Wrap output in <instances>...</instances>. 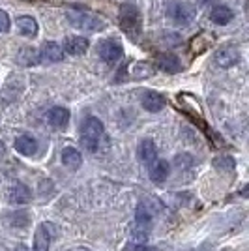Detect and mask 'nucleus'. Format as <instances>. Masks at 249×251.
Returning a JSON list of instances; mask_svg holds the SVG:
<instances>
[{"mask_svg": "<svg viewBox=\"0 0 249 251\" xmlns=\"http://www.w3.org/2000/svg\"><path fill=\"white\" fill-rule=\"evenodd\" d=\"M137 156L143 163H152L154 159H157V147L152 139H143L139 143L137 148Z\"/></svg>", "mask_w": 249, "mask_h": 251, "instance_id": "13", "label": "nucleus"}, {"mask_svg": "<svg viewBox=\"0 0 249 251\" xmlns=\"http://www.w3.org/2000/svg\"><path fill=\"white\" fill-rule=\"evenodd\" d=\"M15 150L23 156H34L38 150V141L32 135H21L15 139Z\"/></svg>", "mask_w": 249, "mask_h": 251, "instance_id": "16", "label": "nucleus"}, {"mask_svg": "<svg viewBox=\"0 0 249 251\" xmlns=\"http://www.w3.org/2000/svg\"><path fill=\"white\" fill-rule=\"evenodd\" d=\"M199 2H200V4H206V2H210V0H199Z\"/></svg>", "mask_w": 249, "mask_h": 251, "instance_id": "30", "label": "nucleus"}, {"mask_svg": "<svg viewBox=\"0 0 249 251\" xmlns=\"http://www.w3.org/2000/svg\"><path fill=\"white\" fill-rule=\"evenodd\" d=\"M72 251H90L88 248H75V250H72Z\"/></svg>", "mask_w": 249, "mask_h": 251, "instance_id": "28", "label": "nucleus"}, {"mask_svg": "<svg viewBox=\"0 0 249 251\" xmlns=\"http://www.w3.org/2000/svg\"><path fill=\"white\" fill-rule=\"evenodd\" d=\"M10 15L4 10H0V32H8L10 30Z\"/></svg>", "mask_w": 249, "mask_h": 251, "instance_id": "24", "label": "nucleus"}, {"mask_svg": "<svg viewBox=\"0 0 249 251\" xmlns=\"http://www.w3.org/2000/svg\"><path fill=\"white\" fill-rule=\"evenodd\" d=\"M156 62H157V68L161 72H165V74H178L182 70V64H180V60H178L173 52H161L157 56Z\"/></svg>", "mask_w": 249, "mask_h": 251, "instance_id": "12", "label": "nucleus"}, {"mask_svg": "<svg viewBox=\"0 0 249 251\" xmlns=\"http://www.w3.org/2000/svg\"><path fill=\"white\" fill-rule=\"evenodd\" d=\"M8 199L13 204H28L32 201V191L28 186H25L21 182H15L8 191Z\"/></svg>", "mask_w": 249, "mask_h": 251, "instance_id": "7", "label": "nucleus"}, {"mask_svg": "<svg viewBox=\"0 0 249 251\" xmlns=\"http://www.w3.org/2000/svg\"><path fill=\"white\" fill-rule=\"evenodd\" d=\"M15 25H17V30H19V34H21V36H25V38H34V36L38 34V23H36V19L28 17V15L19 17Z\"/></svg>", "mask_w": 249, "mask_h": 251, "instance_id": "18", "label": "nucleus"}, {"mask_svg": "<svg viewBox=\"0 0 249 251\" xmlns=\"http://www.w3.org/2000/svg\"><path fill=\"white\" fill-rule=\"evenodd\" d=\"M103 124L100 118L96 116H88L84 120L83 129H81V145L84 147V150L88 152H98L101 137H103Z\"/></svg>", "mask_w": 249, "mask_h": 251, "instance_id": "2", "label": "nucleus"}, {"mask_svg": "<svg viewBox=\"0 0 249 251\" xmlns=\"http://www.w3.org/2000/svg\"><path fill=\"white\" fill-rule=\"evenodd\" d=\"M167 15L178 25H187L195 19V8L182 0H171L167 6Z\"/></svg>", "mask_w": 249, "mask_h": 251, "instance_id": "4", "label": "nucleus"}, {"mask_svg": "<svg viewBox=\"0 0 249 251\" xmlns=\"http://www.w3.org/2000/svg\"><path fill=\"white\" fill-rule=\"evenodd\" d=\"M15 251H32V250L28 248V246H23V244H21V246H17V250H15Z\"/></svg>", "mask_w": 249, "mask_h": 251, "instance_id": "26", "label": "nucleus"}, {"mask_svg": "<svg viewBox=\"0 0 249 251\" xmlns=\"http://www.w3.org/2000/svg\"><path fill=\"white\" fill-rule=\"evenodd\" d=\"M154 75V68L148 62H139L135 64V70H133V77L137 79H143V77H152Z\"/></svg>", "mask_w": 249, "mask_h": 251, "instance_id": "23", "label": "nucleus"}, {"mask_svg": "<svg viewBox=\"0 0 249 251\" xmlns=\"http://www.w3.org/2000/svg\"><path fill=\"white\" fill-rule=\"evenodd\" d=\"M150 221H152V216H150V212L146 210L145 204L141 202V204L137 206V212H135V227H137V229L148 230V227H150Z\"/></svg>", "mask_w": 249, "mask_h": 251, "instance_id": "20", "label": "nucleus"}, {"mask_svg": "<svg viewBox=\"0 0 249 251\" xmlns=\"http://www.w3.org/2000/svg\"><path fill=\"white\" fill-rule=\"evenodd\" d=\"M40 60V52H36L34 49H21V52L17 54V62L21 66H32Z\"/></svg>", "mask_w": 249, "mask_h": 251, "instance_id": "21", "label": "nucleus"}, {"mask_svg": "<svg viewBox=\"0 0 249 251\" xmlns=\"http://www.w3.org/2000/svg\"><path fill=\"white\" fill-rule=\"evenodd\" d=\"M169 173H171V167H169V163H167L165 159H154L150 163V169H148V176L156 184L165 182L167 178H169Z\"/></svg>", "mask_w": 249, "mask_h": 251, "instance_id": "11", "label": "nucleus"}, {"mask_svg": "<svg viewBox=\"0 0 249 251\" xmlns=\"http://www.w3.org/2000/svg\"><path fill=\"white\" fill-rule=\"evenodd\" d=\"M238 60H240V52L232 45H227V47H223V49H219L216 52V64L221 66V68H230V66L238 64Z\"/></svg>", "mask_w": 249, "mask_h": 251, "instance_id": "10", "label": "nucleus"}, {"mask_svg": "<svg viewBox=\"0 0 249 251\" xmlns=\"http://www.w3.org/2000/svg\"><path fill=\"white\" fill-rule=\"evenodd\" d=\"M62 163L70 171H77V169L81 167V163H83V156H81V152L77 148L66 147L62 150Z\"/></svg>", "mask_w": 249, "mask_h": 251, "instance_id": "17", "label": "nucleus"}, {"mask_svg": "<svg viewBox=\"0 0 249 251\" xmlns=\"http://www.w3.org/2000/svg\"><path fill=\"white\" fill-rule=\"evenodd\" d=\"M28 221H30V216L26 212H15V214H10L8 218V223L11 227H26Z\"/></svg>", "mask_w": 249, "mask_h": 251, "instance_id": "22", "label": "nucleus"}, {"mask_svg": "<svg viewBox=\"0 0 249 251\" xmlns=\"http://www.w3.org/2000/svg\"><path fill=\"white\" fill-rule=\"evenodd\" d=\"M40 58L45 60V62H60V60L64 58L62 47L54 42L43 43L42 51H40Z\"/></svg>", "mask_w": 249, "mask_h": 251, "instance_id": "15", "label": "nucleus"}, {"mask_svg": "<svg viewBox=\"0 0 249 251\" xmlns=\"http://www.w3.org/2000/svg\"><path fill=\"white\" fill-rule=\"evenodd\" d=\"M68 21H70V25L75 26V28H79V30H88V32L103 30L105 26H107L103 19H100L96 13L84 10V8H79V6H75V8H72V10L68 11Z\"/></svg>", "mask_w": 249, "mask_h": 251, "instance_id": "1", "label": "nucleus"}, {"mask_svg": "<svg viewBox=\"0 0 249 251\" xmlns=\"http://www.w3.org/2000/svg\"><path fill=\"white\" fill-rule=\"evenodd\" d=\"M232 17H234V13L227 6H216L214 10L210 11V19L216 23V25H221V26L228 25V23L232 21Z\"/></svg>", "mask_w": 249, "mask_h": 251, "instance_id": "19", "label": "nucleus"}, {"mask_svg": "<svg viewBox=\"0 0 249 251\" xmlns=\"http://www.w3.org/2000/svg\"><path fill=\"white\" fill-rule=\"evenodd\" d=\"M143 251H156V250H154V248H150V246H145V248H143Z\"/></svg>", "mask_w": 249, "mask_h": 251, "instance_id": "29", "label": "nucleus"}, {"mask_svg": "<svg viewBox=\"0 0 249 251\" xmlns=\"http://www.w3.org/2000/svg\"><path fill=\"white\" fill-rule=\"evenodd\" d=\"M6 157V147H4V143L0 141V161Z\"/></svg>", "mask_w": 249, "mask_h": 251, "instance_id": "25", "label": "nucleus"}, {"mask_svg": "<svg viewBox=\"0 0 249 251\" xmlns=\"http://www.w3.org/2000/svg\"><path fill=\"white\" fill-rule=\"evenodd\" d=\"M47 122L52 129H64L70 122V111L66 107H52L47 113Z\"/></svg>", "mask_w": 249, "mask_h": 251, "instance_id": "8", "label": "nucleus"}, {"mask_svg": "<svg viewBox=\"0 0 249 251\" xmlns=\"http://www.w3.org/2000/svg\"><path fill=\"white\" fill-rule=\"evenodd\" d=\"M64 51L72 56H79V54H84L88 51V40L83 38V36H72L64 42Z\"/></svg>", "mask_w": 249, "mask_h": 251, "instance_id": "14", "label": "nucleus"}, {"mask_svg": "<svg viewBox=\"0 0 249 251\" xmlns=\"http://www.w3.org/2000/svg\"><path fill=\"white\" fill-rule=\"evenodd\" d=\"M141 103L145 107L146 111L150 113H159L163 107H165V98L159 94V92H154V90H146L143 98H141Z\"/></svg>", "mask_w": 249, "mask_h": 251, "instance_id": "9", "label": "nucleus"}, {"mask_svg": "<svg viewBox=\"0 0 249 251\" xmlns=\"http://www.w3.org/2000/svg\"><path fill=\"white\" fill-rule=\"evenodd\" d=\"M98 52H100V56H101V60H103V62L114 66V64L122 58L124 49H122V45L116 42V40H105V42L100 43Z\"/></svg>", "mask_w": 249, "mask_h": 251, "instance_id": "6", "label": "nucleus"}, {"mask_svg": "<svg viewBox=\"0 0 249 251\" xmlns=\"http://www.w3.org/2000/svg\"><path fill=\"white\" fill-rule=\"evenodd\" d=\"M120 26L131 38H137L141 34V26H143L141 13L133 4H122L120 6Z\"/></svg>", "mask_w": 249, "mask_h": 251, "instance_id": "3", "label": "nucleus"}, {"mask_svg": "<svg viewBox=\"0 0 249 251\" xmlns=\"http://www.w3.org/2000/svg\"><path fill=\"white\" fill-rule=\"evenodd\" d=\"M54 234H56V227L52 223L49 221L40 223V227L36 229V234H34V251H49Z\"/></svg>", "mask_w": 249, "mask_h": 251, "instance_id": "5", "label": "nucleus"}, {"mask_svg": "<svg viewBox=\"0 0 249 251\" xmlns=\"http://www.w3.org/2000/svg\"><path fill=\"white\" fill-rule=\"evenodd\" d=\"M23 2H52V0H23Z\"/></svg>", "mask_w": 249, "mask_h": 251, "instance_id": "27", "label": "nucleus"}]
</instances>
